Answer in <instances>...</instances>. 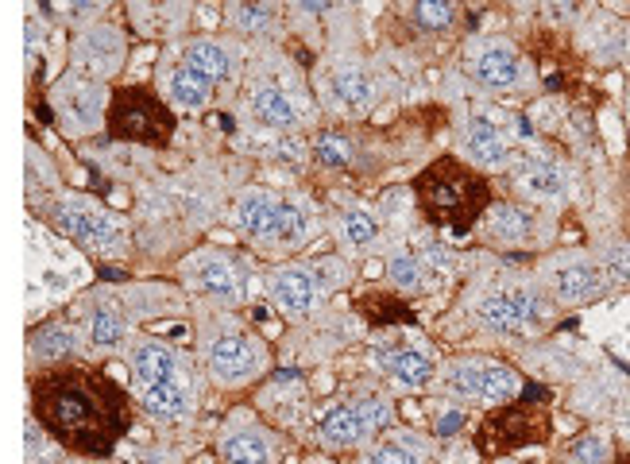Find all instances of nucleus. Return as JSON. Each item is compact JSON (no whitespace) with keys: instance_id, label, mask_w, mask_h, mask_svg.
I'll use <instances>...</instances> for the list:
<instances>
[{"instance_id":"nucleus-1","label":"nucleus","mask_w":630,"mask_h":464,"mask_svg":"<svg viewBox=\"0 0 630 464\" xmlns=\"http://www.w3.org/2000/svg\"><path fill=\"white\" fill-rule=\"evenodd\" d=\"M35 414L51 434L78 453H109L128 430V406L113 383L89 368L51 372L35 383Z\"/></svg>"},{"instance_id":"nucleus-2","label":"nucleus","mask_w":630,"mask_h":464,"mask_svg":"<svg viewBox=\"0 0 630 464\" xmlns=\"http://www.w3.org/2000/svg\"><path fill=\"white\" fill-rule=\"evenodd\" d=\"M414 194H418L426 221L449 232H468L491 205L484 174L464 167L460 159H437L430 171L418 174Z\"/></svg>"},{"instance_id":"nucleus-3","label":"nucleus","mask_w":630,"mask_h":464,"mask_svg":"<svg viewBox=\"0 0 630 464\" xmlns=\"http://www.w3.org/2000/svg\"><path fill=\"white\" fill-rule=\"evenodd\" d=\"M105 124H109V136H116V140H132V144H151V147H163L174 132L171 109L147 86L113 89Z\"/></svg>"},{"instance_id":"nucleus-4","label":"nucleus","mask_w":630,"mask_h":464,"mask_svg":"<svg viewBox=\"0 0 630 464\" xmlns=\"http://www.w3.org/2000/svg\"><path fill=\"white\" fill-rule=\"evenodd\" d=\"M236 229L252 236L256 244H298L310 229V221L294 202L256 190L236 202Z\"/></svg>"},{"instance_id":"nucleus-5","label":"nucleus","mask_w":630,"mask_h":464,"mask_svg":"<svg viewBox=\"0 0 630 464\" xmlns=\"http://www.w3.org/2000/svg\"><path fill=\"white\" fill-rule=\"evenodd\" d=\"M445 387H449L453 395H460V399H472V403L503 406L522 391V379H518L515 368H507V364H499V360L468 356V360H453V364H449Z\"/></svg>"},{"instance_id":"nucleus-6","label":"nucleus","mask_w":630,"mask_h":464,"mask_svg":"<svg viewBox=\"0 0 630 464\" xmlns=\"http://www.w3.org/2000/svg\"><path fill=\"white\" fill-rule=\"evenodd\" d=\"M545 430H549V414L542 403L503 406L480 426V449L484 453H511V449L542 441Z\"/></svg>"},{"instance_id":"nucleus-7","label":"nucleus","mask_w":630,"mask_h":464,"mask_svg":"<svg viewBox=\"0 0 630 464\" xmlns=\"http://www.w3.org/2000/svg\"><path fill=\"white\" fill-rule=\"evenodd\" d=\"M387 418H391V406L383 403V399L341 403L321 418V441H325L329 449H352V445H360L364 437H372L375 430H383Z\"/></svg>"},{"instance_id":"nucleus-8","label":"nucleus","mask_w":630,"mask_h":464,"mask_svg":"<svg viewBox=\"0 0 630 464\" xmlns=\"http://www.w3.org/2000/svg\"><path fill=\"white\" fill-rule=\"evenodd\" d=\"M259 368H263V356H259L256 341L244 329L221 325L209 337V372H213L217 383H225V387L248 383V379L259 376Z\"/></svg>"},{"instance_id":"nucleus-9","label":"nucleus","mask_w":630,"mask_h":464,"mask_svg":"<svg viewBox=\"0 0 630 464\" xmlns=\"http://www.w3.org/2000/svg\"><path fill=\"white\" fill-rule=\"evenodd\" d=\"M545 306L534 290L515 287V290H491L480 298L476 306V318L480 325H487L491 333H526L542 321Z\"/></svg>"},{"instance_id":"nucleus-10","label":"nucleus","mask_w":630,"mask_h":464,"mask_svg":"<svg viewBox=\"0 0 630 464\" xmlns=\"http://www.w3.org/2000/svg\"><path fill=\"white\" fill-rule=\"evenodd\" d=\"M325 290L317 287L314 267H302V263H290V267H279L271 275V298L275 306L287 314V318H310L317 310Z\"/></svg>"},{"instance_id":"nucleus-11","label":"nucleus","mask_w":630,"mask_h":464,"mask_svg":"<svg viewBox=\"0 0 630 464\" xmlns=\"http://www.w3.org/2000/svg\"><path fill=\"white\" fill-rule=\"evenodd\" d=\"M549 287L561 302L580 306V302H596L603 290H607V275H603L600 263L592 260H569L561 263L553 275H549Z\"/></svg>"},{"instance_id":"nucleus-12","label":"nucleus","mask_w":630,"mask_h":464,"mask_svg":"<svg viewBox=\"0 0 630 464\" xmlns=\"http://www.w3.org/2000/svg\"><path fill=\"white\" fill-rule=\"evenodd\" d=\"M51 221H55V229H62L70 240H78L86 248H109V244H116L113 221L86 209V205H55Z\"/></svg>"},{"instance_id":"nucleus-13","label":"nucleus","mask_w":630,"mask_h":464,"mask_svg":"<svg viewBox=\"0 0 630 464\" xmlns=\"http://www.w3.org/2000/svg\"><path fill=\"white\" fill-rule=\"evenodd\" d=\"M472 74L487 89H515L522 82V58L511 43H484L472 55Z\"/></svg>"},{"instance_id":"nucleus-14","label":"nucleus","mask_w":630,"mask_h":464,"mask_svg":"<svg viewBox=\"0 0 630 464\" xmlns=\"http://www.w3.org/2000/svg\"><path fill=\"white\" fill-rule=\"evenodd\" d=\"M464 151L480 167L507 163V140H503V132H499V124L491 116H472L468 120V128H464Z\"/></svg>"},{"instance_id":"nucleus-15","label":"nucleus","mask_w":630,"mask_h":464,"mask_svg":"<svg viewBox=\"0 0 630 464\" xmlns=\"http://www.w3.org/2000/svg\"><path fill=\"white\" fill-rule=\"evenodd\" d=\"M132 368L136 379L151 387V383H178V356L163 341H140L132 348Z\"/></svg>"},{"instance_id":"nucleus-16","label":"nucleus","mask_w":630,"mask_h":464,"mask_svg":"<svg viewBox=\"0 0 630 464\" xmlns=\"http://www.w3.org/2000/svg\"><path fill=\"white\" fill-rule=\"evenodd\" d=\"M379 364L399 387H410V391L426 387L433 379V360L426 352H418V348H391V352L379 356Z\"/></svg>"},{"instance_id":"nucleus-17","label":"nucleus","mask_w":630,"mask_h":464,"mask_svg":"<svg viewBox=\"0 0 630 464\" xmlns=\"http://www.w3.org/2000/svg\"><path fill=\"white\" fill-rule=\"evenodd\" d=\"M225 464H271V437L263 430H232L221 441Z\"/></svg>"},{"instance_id":"nucleus-18","label":"nucleus","mask_w":630,"mask_h":464,"mask_svg":"<svg viewBox=\"0 0 630 464\" xmlns=\"http://www.w3.org/2000/svg\"><path fill=\"white\" fill-rule=\"evenodd\" d=\"M198 287L205 290L209 298L236 302V298L244 294V279H240V271H236L229 260H221V256H209V260L198 267Z\"/></svg>"},{"instance_id":"nucleus-19","label":"nucleus","mask_w":630,"mask_h":464,"mask_svg":"<svg viewBox=\"0 0 630 464\" xmlns=\"http://www.w3.org/2000/svg\"><path fill=\"white\" fill-rule=\"evenodd\" d=\"M182 66H190L194 74L209 78V82L217 86V82H225L232 74V55L221 43H213V39H198V43L186 47V62H182Z\"/></svg>"},{"instance_id":"nucleus-20","label":"nucleus","mask_w":630,"mask_h":464,"mask_svg":"<svg viewBox=\"0 0 630 464\" xmlns=\"http://www.w3.org/2000/svg\"><path fill=\"white\" fill-rule=\"evenodd\" d=\"M252 113H256V120L267 124V128H290V124L298 120L290 97L279 86H259L256 93H252Z\"/></svg>"},{"instance_id":"nucleus-21","label":"nucleus","mask_w":630,"mask_h":464,"mask_svg":"<svg viewBox=\"0 0 630 464\" xmlns=\"http://www.w3.org/2000/svg\"><path fill=\"white\" fill-rule=\"evenodd\" d=\"M333 93H337V101H341L344 109H352V113H360V109H368L375 97V86L372 78L360 70V66H344L333 74Z\"/></svg>"},{"instance_id":"nucleus-22","label":"nucleus","mask_w":630,"mask_h":464,"mask_svg":"<svg viewBox=\"0 0 630 464\" xmlns=\"http://www.w3.org/2000/svg\"><path fill=\"white\" fill-rule=\"evenodd\" d=\"M213 82L209 78H201L194 74L190 66H178L171 74V101L178 109H205L209 105V97H213Z\"/></svg>"},{"instance_id":"nucleus-23","label":"nucleus","mask_w":630,"mask_h":464,"mask_svg":"<svg viewBox=\"0 0 630 464\" xmlns=\"http://www.w3.org/2000/svg\"><path fill=\"white\" fill-rule=\"evenodd\" d=\"M144 410L155 414V418L174 422V418L190 414V399H186V391L178 383H151V387H144Z\"/></svg>"},{"instance_id":"nucleus-24","label":"nucleus","mask_w":630,"mask_h":464,"mask_svg":"<svg viewBox=\"0 0 630 464\" xmlns=\"http://www.w3.org/2000/svg\"><path fill=\"white\" fill-rule=\"evenodd\" d=\"M530 229H534V221H530V213L518 209V205H495V213H491V221H487L491 240H499V244H522V240L530 236Z\"/></svg>"},{"instance_id":"nucleus-25","label":"nucleus","mask_w":630,"mask_h":464,"mask_svg":"<svg viewBox=\"0 0 630 464\" xmlns=\"http://www.w3.org/2000/svg\"><path fill=\"white\" fill-rule=\"evenodd\" d=\"M82 55L86 62L101 66V70H116L120 66V39H116L113 28H93L82 43Z\"/></svg>"},{"instance_id":"nucleus-26","label":"nucleus","mask_w":630,"mask_h":464,"mask_svg":"<svg viewBox=\"0 0 630 464\" xmlns=\"http://www.w3.org/2000/svg\"><path fill=\"white\" fill-rule=\"evenodd\" d=\"M31 348L39 360H62L74 352V333L62 325H43L39 333H31Z\"/></svg>"},{"instance_id":"nucleus-27","label":"nucleus","mask_w":630,"mask_h":464,"mask_svg":"<svg viewBox=\"0 0 630 464\" xmlns=\"http://www.w3.org/2000/svg\"><path fill=\"white\" fill-rule=\"evenodd\" d=\"M314 155L321 167H333V171H341V167H348L352 163V140L348 136H341V132H325V136H317L314 144Z\"/></svg>"},{"instance_id":"nucleus-28","label":"nucleus","mask_w":630,"mask_h":464,"mask_svg":"<svg viewBox=\"0 0 630 464\" xmlns=\"http://www.w3.org/2000/svg\"><path fill=\"white\" fill-rule=\"evenodd\" d=\"M120 337H124V321L116 314L113 306H101L93 321H89V341L97 348H116L120 345Z\"/></svg>"},{"instance_id":"nucleus-29","label":"nucleus","mask_w":630,"mask_h":464,"mask_svg":"<svg viewBox=\"0 0 630 464\" xmlns=\"http://www.w3.org/2000/svg\"><path fill=\"white\" fill-rule=\"evenodd\" d=\"M341 225H344V240L352 248H368V244H375V236H379V221H375L368 209H348L341 217Z\"/></svg>"},{"instance_id":"nucleus-30","label":"nucleus","mask_w":630,"mask_h":464,"mask_svg":"<svg viewBox=\"0 0 630 464\" xmlns=\"http://www.w3.org/2000/svg\"><path fill=\"white\" fill-rule=\"evenodd\" d=\"M522 190L534 198H561L565 194V178L557 167H530L522 174Z\"/></svg>"},{"instance_id":"nucleus-31","label":"nucleus","mask_w":630,"mask_h":464,"mask_svg":"<svg viewBox=\"0 0 630 464\" xmlns=\"http://www.w3.org/2000/svg\"><path fill=\"white\" fill-rule=\"evenodd\" d=\"M414 24L422 31H449L457 24V8L437 4V0H422V4H414Z\"/></svg>"},{"instance_id":"nucleus-32","label":"nucleus","mask_w":630,"mask_h":464,"mask_svg":"<svg viewBox=\"0 0 630 464\" xmlns=\"http://www.w3.org/2000/svg\"><path fill=\"white\" fill-rule=\"evenodd\" d=\"M387 279L399 290H418L422 279H426V271H422V263L414 260L410 252H399V256H391V263H387Z\"/></svg>"},{"instance_id":"nucleus-33","label":"nucleus","mask_w":630,"mask_h":464,"mask_svg":"<svg viewBox=\"0 0 630 464\" xmlns=\"http://www.w3.org/2000/svg\"><path fill=\"white\" fill-rule=\"evenodd\" d=\"M364 464H422V453L410 441H395L391 437V441H379Z\"/></svg>"},{"instance_id":"nucleus-34","label":"nucleus","mask_w":630,"mask_h":464,"mask_svg":"<svg viewBox=\"0 0 630 464\" xmlns=\"http://www.w3.org/2000/svg\"><path fill=\"white\" fill-rule=\"evenodd\" d=\"M569 461L573 464H607L611 461V449L600 434H580L569 445Z\"/></svg>"},{"instance_id":"nucleus-35","label":"nucleus","mask_w":630,"mask_h":464,"mask_svg":"<svg viewBox=\"0 0 630 464\" xmlns=\"http://www.w3.org/2000/svg\"><path fill=\"white\" fill-rule=\"evenodd\" d=\"M607 283H630V244H611L607 248Z\"/></svg>"},{"instance_id":"nucleus-36","label":"nucleus","mask_w":630,"mask_h":464,"mask_svg":"<svg viewBox=\"0 0 630 464\" xmlns=\"http://www.w3.org/2000/svg\"><path fill=\"white\" fill-rule=\"evenodd\" d=\"M236 20L248 24V31H259L271 20V12H267V8H236Z\"/></svg>"}]
</instances>
